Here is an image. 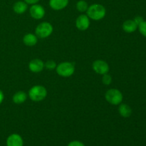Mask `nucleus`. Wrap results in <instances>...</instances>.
<instances>
[{
  "mask_svg": "<svg viewBox=\"0 0 146 146\" xmlns=\"http://www.w3.org/2000/svg\"><path fill=\"white\" fill-rule=\"evenodd\" d=\"M86 15L95 21H98L105 17L106 14V8L100 4H94L89 6L86 11Z\"/></svg>",
  "mask_w": 146,
  "mask_h": 146,
  "instance_id": "nucleus-1",
  "label": "nucleus"
},
{
  "mask_svg": "<svg viewBox=\"0 0 146 146\" xmlns=\"http://www.w3.org/2000/svg\"><path fill=\"white\" fill-rule=\"evenodd\" d=\"M47 96V91L43 86L36 85L31 87L29 91V96L31 101L39 102L43 101Z\"/></svg>",
  "mask_w": 146,
  "mask_h": 146,
  "instance_id": "nucleus-2",
  "label": "nucleus"
},
{
  "mask_svg": "<svg viewBox=\"0 0 146 146\" xmlns=\"http://www.w3.org/2000/svg\"><path fill=\"white\" fill-rule=\"evenodd\" d=\"M105 98L109 104L112 105H118L122 103L123 96L122 93L116 88H111L108 90L105 94Z\"/></svg>",
  "mask_w": 146,
  "mask_h": 146,
  "instance_id": "nucleus-3",
  "label": "nucleus"
},
{
  "mask_svg": "<svg viewBox=\"0 0 146 146\" xmlns=\"http://www.w3.org/2000/svg\"><path fill=\"white\" fill-rule=\"evenodd\" d=\"M56 73L62 77H69L74 74L75 67L72 63L62 62L56 66Z\"/></svg>",
  "mask_w": 146,
  "mask_h": 146,
  "instance_id": "nucleus-4",
  "label": "nucleus"
},
{
  "mask_svg": "<svg viewBox=\"0 0 146 146\" xmlns=\"http://www.w3.org/2000/svg\"><path fill=\"white\" fill-rule=\"evenodd\" d=\"M53 30V26L50 23L42 22L37 26L35 29V33L38 38H45L52 34Z\"/></svg>",
  "mask_w": 146,
  "mask_h": 146,
  "instance_id": "nucleus-5",
  "label": "nucleus"
},
{
  "mask_svg": "<svg viewBox=\"0 0 146 146\" xmlns=\"http://www.w3.org/2000/svg\"><path fill=\"white\" fill-rule=\"evenodd\" d=\"M93 69L98 74L104 75V74H108L109 71V66L104 60L98 59L93 63Z\"/></svg>",
  "mask_w": 146,
  "mask_h": 146,
  "instance_id": "nucleus-6",
  "label": "nucleus"
},
{
  "mask_svg": "<svg viewBox=\"0 0 146 146\" xmlns=\"http://www.w3.org/2000/svg\"><path fill=\"white\" fill-rule=\"evenodd\" d=\"M30 15L35 19H41L45 15V9L40 4H32L29 9Z\"/></svg>",
  "mask_w": 146,
  "mask_h": 146,
  "instance_id": "nucleus-7",
  "label": "nucleus"
},
{
  "mask_svg": "<svg viewBox=\"0 0 146 146\" xmlns=\"http://www.w3.org/2000/svg\"><path fill=\"white\" fill-rule=\"evenodd\" d=\"M76 26L81 31H86L90 26L89 17L85 14H81L76 20Z\"/></svg>",
  "mask_w": 146,
  "mask_h": 146,
  "instance_id": "nucleus-8",
  "label": "nucleus"
},
{
  "mask_svg": "<svg viewBox=\"0 0 146 146\" xmlns=\"http://www.w3.org/2000/svg\"><path fill=\"white\" fill-rule=\"evenodd\" d=\"M24 141L20 135L13 133L9 135L7 139V146H23Z\"/></svg>",
  "mask_w": 146,
  "mask_h": 146,
  "instance_id": "nucleus-9",
  "label": "nucleus"
},
{
  "mask_svg": "<svg viewBox=\"0 0 146 146\" xmlns=\"http://www.w3.org/2000/svg\"><path fill=\"white\" fill-rule=\"evenodd\" d=\"M29 68L30 71L33 73H39L44 69V63L42 60L35 58V59L31 60L29 64Z\"/></svg>",
  "mask_w": 146,
  "mask_h": 146,
  "instance_id": "nucleus-10",
  "label": "nucleus"
},
{
  "mask_svg": "<svg viewBox=\"0 0 146 146\" xmlns=\"http://www.w3.org/2000/svg\"><path fill=\"white\" fill-rule=\"evenodd\" d=\"M68 4V0H49V6L52 9L59 11L64 9Z\"/></svg>",
  "mask_w": 146,
  "mask_h": 146,
  "instance_id": "nucleus-11",
  "label": "nucleus"
},
{
  "mask_svg": "<svg viewBox=\"0 0 146 146\" xmlns=\"http://www.w3.org/2000/svg\"><path fill=\"white\" fill-rule=\"evenodd\" d=\"M122 27L123 31L126 33H133L136 31V29H138V25L134 21V20L128 19L124 21Z\"/></svg>",
  "mask_w": 146,
  "mask_h": 146,
  "instance_id": "nucleus-12",
  "label": "nucleus"
},
{
  "mask_svg": "<svg viewBox=\"0 0 146 146\" xmlns=\"http://www.w3.org/2000/svg\"><path fill=\"white\" fill-rule=\"evenodd\" d=\"M37 41H38V37L36 36V35H34L31 33L27 34L23 37V42L26 46H35Z\"/></svg>",
  "mask_w": 146,
  "mask_h": 146,
  "instance_id": "nucleus-13",
  "label": "nucleus"
},
{
  "mask_svg": "<svg viewBox=\"0 0 146 146\" xmlns=\"http://www.w3.org/2000/svg\"><path fill=\"white\" fill-rule=\"evenodd\" d=\"M28 9V4L23 1H18L14 3L13 6V10L15 13L18 14H24Z\"/></svg>",
  "mask_w": 146,
  "mask_h": 146,
  "instance_id": "nucleus-14",
  "label": "nucleus"
},
{
  "mask_svg": "<svg viewBox=\"0 0 146 146\" xmlns=\"http://www.w3.org/2000/svg\"><path fill=\"white\" fill-rule=\"evenodd\" d=\"M118 112L123 118H128L132 114V109L128 104H122L118 107Z\"/></svg>",
  "mask_w": 146,
  "mask_h": 146,
  "instance_id": "nucleus-15",
  "label": "nucleus"
},
{
  "mask_svg": "<svg viewBox=\"0 0 146 146\" xmlns=\"http://www.w3.org/2000/svg\"><path fill=\"white\" fill-rule=\"evenodd\" d=\"M27 98V95L24 91H18L13 96V102L17 104H21L26 101Z\"/></svg>",
  "mask_w": 146,
  "mask_h": 146,
  "instance_id": "nucleus-16",
  "label": "nucleus"
},
{
  "mask_svg": "<svg viewBox=\"0 0 146 146\" xmlns=\"http://www.w3.org/2000/svg\"><path fill=\"white\" fill-rule=\"evenodd\" d=\"M88 4L84 0H80L76 3V9L80 12H85L88 8Z\"/></svg>",
  "mask_w": 146,
  "mask_h": 146,
  "instance_id": "nucleus-17",
  "label": "nucleus"
},
{
  "mask_svg": "<svg viewBox=\"0 0 146 146\" xmlns=\"http://www.w3.org/2000/svg\"><path fill=\"white\" fill-rule=\"evenodd\" d=\"M56 64L54 61L53 60H48L44 64V67H45L46 69L48 70H54L56 68Z\"/></svg>",
  "mask_w": 146,
  "mask_h": 146,
  "instance_id": "nucleus-18",
  "label": "nucleus"
},
{
  "mask_svg": "<svg viewBox=\"0 0 146 146\" xmlns=\"http://www.w3.org/2000/svg\"><path fill=\"white\" fill-rule=\"evenodd\" d=\"M102 82L104 83V85H110L112 83V77H111V76L108 74H104L102 78Z\"/></svg>",
  "mask_w": 146,
  "mask_h": 146,
  "instance_id": "nucleus-19",
  "label": "nucleus"
},
{
  "mask_svg": "<svg viewBox=\"0 0 146 146\" xmlns=\"http://www.w3.org/2000/svg\"><path fill=\"white\" fill-rule=\"evenodd\" d=\"M138 29H139L140 33H141L143 36L146 37V21L144 20L141 24L138 25Z\"/></svg>",
  "mask_w": 146,
  "mask_h": 146,
  "instance_id": "nucleus-20",
  "label": "nucleus"
},
{
  "mask_svg": "<svg viewBox=\"0 0 146 146\" xmlns=\"http://www.w3.org/2000/svg\"><path fill=\"white\" fill-rule=\"evenodd\" d=\"M67 146H85V145L79 141H73L70 142Z\"/></svg>",
  "mask_w": 146,
  "mask_h": 146,
  "instance_id": "nucleus-21",
  "label": "nucleus"
},
{
  "mask_svg": "<svg viewBox=\"0 0 146 146\" xmlns=\"http://www.w3.org/2000/svg\"><path fill=\"white\" fill-rule=\"evenodd\" d=\"M133 20H134V21L136 23V24L138 25H138H139V24H141V23L144 21V19L142 17H141V16H137V17H135V18H134Z\"/></svg>",
  "mask_w": 146,
  "mask_h": 146,
  "instance_id": "nucleus-22",
  "label": "nucleus"
},
{
  "mask_svg": "<svg viewBox=\"0 0 146 146\" xmlns=\"http://www.w3.org/2000/svg\"><path fill=\"white\" fill-rule=\"evenodd\" d=\"M39 1L40 0H24V1H25L27 4H31V5H32V4H37Z\"/></svg>",
  "mask_w": 146,
  "mask_h": 146,
  "instance_id": "nucleus-23",
  "label": "nucleus"
},
{
  "mask_svg": "<svg viewBox=\"0 0 146 146\" xmlns=\"http://www.w3.org/2000/svg\"><path fill=\"white\" fill-rule=\"evenodd\" d=\"M4 93L2 92V91H1V90H0V104H1V103L3 102V101H4Z\"/></svg>",
  "mask_w": 146,
  "mask_h": 146,
  "instance_id": "nucleus-24",
  "label": "nucleus"
}]
</instances>
